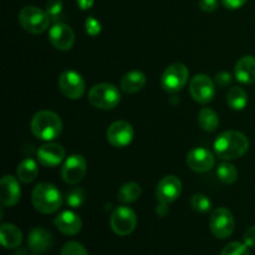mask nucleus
Listing matches in <instances>:
<instances>
[{
	"mask_svg": "<svg viewBox=\"0 0 255 255\" xmlns=\"http://www.w3.org/2000/svg\"><path fill=\"white\" fill-rule=\"evenodd\" d=\"M214 152L222 159H236L246 154L249 148V141L239 131L222 132L214 141Z\"/></svg>",
	"mask_w": 255,
	"mask_h": 255,
	"instance_id": "nucleus-1",
	"label": "nucleus"
},
{
	"mask_svg": "<svg viewBox=\"0 0 255 255\" xmlns=\"http://www.w3.org/2000/svg\"><path fill=\"white\" fill-rule=\"evenodd\" d=\"M31 131L36 138L42 141H52L61 134L62 121L52 111H39L31 120Z\"/></svg>",
	"mask_w": 255,
	"mask_h": 255,
	"instance_id": "nucleus-2",
	"label": "nucleus"
},
{
	"mask_svg": "<svg viewBox=\"0 0 255 255\" xmlns=\"http://www.w3.org/2000/svg\"><path fill=\"white\" fill-rule=\"evenodd\" d=\"M31 201L32 206L37 212L42 214H52L61 207L62 196L54 184L42 182L32 191Z\"/></svg>",
	"mask_w": 255,
	"mask_h": 255,
	"instance_id": "nucleus-3",
	"label": "nucleus"
},
{
	"mask_svg": "<svg viewBox=\"0 0 255 255\" xmlns=\"http://www.w3.org/2000/svg\"><path fill=\"white\" fill-rule=\"evenodd\" d=\"M121 101L119 89L112 84H97L90 90L89 102L96 109L112 110Z\"/></svg>",
	"mask_w": 255,
	"mask_h": 255,
	"instance_id": "nucleus-4",
	"label": "nucleus"
},
{
	"mask_svg": "<svg viewBox=\"0 0 255 255\" xmlns=\"http://www.w3.org/2000/svg\"><path fill=\"white\" fill-rule=\"evenodd\" d=\"M19 22L25 31L39 35L46 31L50 17L46 11L36 6H25L19 12Z\"/></svg>",
	"mask_w": 255,
	"mask_h": 255,
	"instance_id": "nucleus-5",
	"label": "nucleus"
},
{
	"mask_svg": "<svg viewBox=\"0 0 255 255\" xmlns=\"http://www.w3.org/2000/svg\"><path fill=\"white\" fill-rule=\"evenodd\" d=\"M188 77L189 71L186 65L177 62V64L169 65L164 70L161 77V85L164 91L174 94V92L181 91L186 86Z\"/></svg>",
	"mask_w": 255,
	"mask_h": 255,
	"instance_id": "nucleus-6",
	"label": "nucleus"
},
{
	"mask_svg": "<svg viewBox=\"0 0 255 255\" xmlns=\"http://www.w3.org/2000/svg\"><path fill=\"white\" fill-rule=\"evenodd\" d=\"M111 228L117 236L126 237L134 231L137 226V216L128 207H117L111 214Z\"/></svg>",
	"mask_w": 255,
	"mask_h": 255,
	"instance_id": "nucleus-7",
	"label": "nucleus"
},
{
	"mask_svg": "<svg viewBox=\"0 0 255 255\" xmlns=\"http://www.w3.org/2000/svg\"><path fill=\"white\" fill-rule=\"evenodd\" d=\"M209 227L214 237L227 239L234 232V217L227 208H217L212 212Z\"/></svg>",
	"mask_w": 255,
	"mask_h": 255,
	"instance_id": "nucleus-8",
	"label": "nucleus"
},
{
	"mask_svg": "<svg viewBox=\"0 0 255 255\" xmlns=\"http://www.w3.org/2000/svg\"><path fill=\"white\" fill-rule=\"evenodd\" d=\"M85 87H86V85H85L84 79L79 72L74 71V70H67L60 75L59 89L67 99H81L85 94Z\"/></svg>",
	"mask_w": 255,
	"mask_h": 255,
	"instance_id": "nucleus-9",
	"label": "nucleus"
},
{
	"mask_svg": "<svg viewBox=\"0 0 255 255\" xmlns=\"http://www.w3.org/2000/svg\"><path fill=\"white\" fill-rule=\"evenodd\" d=\"M189 92L194 101L206 105L213 100L216 95V86L207 75L198 74L192 77L189 82Z\"/></svg>",
	"mask_w": 255,
	"mask_h": 255,
	"instance_id": "nucleus-10",
	"label": "nucleus"
},
{
	"mask_svg": "<svg viewBox=\"0 0 255 255\" xmlns=\"http://www.w3.org/2000/svg\"><path fill=\"white\" fill-rule=\"evenodd\" d=\"M87 171L86 159L80 154H72L65 161L61 168V177L67 184H76L85 177Z\"/></svg>",
	"mask_w": 255,
	"mask_h": 255,
	"instance_id": "nucleus-11",
	"label": "nucleus"
},
{
	"mask_svg": "<svg viewBox=\"0 0 255 255\" xmlns=\"http://www.w3.org/2000/svg\"><path fill=\"white\" fill-rule=\"evenodd\" d=\"M134 136L133 127L127 121H116L107 129V141L116 148L128 146Z\"/></svg>",
	"mask_w": 255,
	"mask_h": 255,
	"instance_id": "nucleus-12",
	"label": "nucleus"
},
{
	"mask_svg": "<svg viewBox=\"0 0 255 255\" xmlns=\"http://www.w3.org/2000/svg\"><path fill=\"white\" fill-rule=\"evenodd\" d=\"M49 41L55 49L60 51H69L75 44V34L69 25L64 22H55L49 31Z\"/></svg>",
	"mask_w": 255,
	"mask_h": 255,
	"instance_id": "nucleus-13",
	"label": "nucleus"
},
{
	"mask_svg": "<svg viewBox=\"0 0 255 255\" xmlns=\"http://www.w3.org/2000/svg\"><path fill=\"white\" fill-rule=\"evenodd\" d=\"M182 192V182L178 177L169 174L163 177L157 186L156 196L158 202L169 204L176 201Z\"/></svg>",
	"mask_w": 255,
	"mask_h": 255,
	"instance_id": "nucleus-14",
	"label": "nucleus"
},
{
	"mask_svg": "<svg viewBox=\"0 0 255 255\" xmlns=\"http://www.w3.org/2000/svg\"><path fill=\"white\" fill-rule=\"evenodd\" d=\"M214 163H216V159L213 154L208 149L202 148V147L193 148L187 154V166L194 172L204 173V172L211 171L214 167Z\"/></svg>",
	"mask_w": 255,
	"mask_h": 255,
	"instance_id": "nucleus-15",
	"label": "nucleus"
},
{
	"mask_svg": "<svg viewBox=\"0 0 255 255\" xmlns=\"http://www.w3.org/2000/svg\"><path fill=\"white\" fill-rule=\"evenodd\" d=\"M36 157L44 167H56L64 161L65 149L61 144L45 143L37 149Z\"/></svg>",
	"mask_w": 255,
	"mask_h": 255,
	"instance_id": "nucleus-16",
	"label": "nucleus"
},
{
	"mask_svg": "<svg viewBox=\"0 0 255 255\" xmlns=\"http://www.w3.org/2000/svg\"><path fill=\"white\" fill-rule=\"evenodd\" d=\"M21 196L19 182L12 176H4L0 181V202L5 207H12Z\"/></svg>",
	"mask_w": 255,
	"mask_h": 255,
	"instance_id": "nucleus-17",
	"label": "nucleus"
},
{
	"mask_svg": "<svg viewBox=\"0 0 255 255\" xmlns=\"http://www.w3.org/2000/svg\"><path fill=\"white\" fill-rule=\"evenodd\" d=\"M54 244L52 234L45 228H34L27 236V247L34 253H45Z\"/></svg>",
	"mask_w": 255,
	"mask_h": 255,
	"instance_id": "nucleus-18",
	"label": "nucleus"
},
{
	"mask_svg": "<svg viewBox=\"0 0 255 255\" xmlns=\"http://www.w3.org/2000/svg\"><path fill=\"white\" fill-rule=\"evenodd\" d=\"M56 228L65 236H76L82 228L81 218L71 211H64L55 218Z\"/></svg>",
	"mask_w": 255,
	"mask_h": 255,
	"instance_id": "nucleus-19",
	"label": "nucleus"
},
{
	"mask_svg": "<svg viewBox=\"0 0 255 255\" xmlns=\"http://www.w3.org/2000/svg\"><path fill=\"white\" fill-rule=\"evenodd\" d=\"M234 75L242 84L251 85L255 82V57L252 55L242 57L234 67Z\"/></svg>",
	"mask_w": 255,
	"mask_h": 255,
	"instance_id": "nucleus-20",
	"label": "nucleus"
},
{
	"mask_svg": "<svg viewBox=\"0 0 255 255\" xmlns=\"http://www.w3.org/2000/svg\"><path fill=\"white\" fill-rule=\"evenodd\" d=\"M0 242L2 247L14 249L20 247L22 242V233L14 224H1L0 227Z\"/></svg>",
	"mask_w": 255,
	"mask_h": 255,
	"instance_id": "nucleus-21",
	"label": "nucleus"
},
{
	"mask_svg": "<svg viewBox=\"0 0 255 255\" xmlns=\"http://www.w3.org/2000/svg\"><path fill=\"white\" fill-rule=\"evenodd\" d=\"M146 75L142 71L134 70V71H129L121 79V89L124 90L126 94H136L139 90H142L146 85Z\"/></svg>",
	"mask_w": 255,
	"mask_h": 255,
	"instance_id": "nucleus-22",
	"label": "nucleus"
},
{
	"mask_svg": "<svg viewBox=\"0 0 255 255\" xmlns=\"http://www.w3.org/2000/svg\"><path fill=\"white\" fill-rule=\"evenodd\" d=\"M39 174L37 163L31 158H25L17 167V178L24 183H31Z\"/></svg>",
	"mask_w": 255,
	"mask_h": 255,
	"instance_id": "nucleus-23",
	"label": "nucleus"
},
{
	"mask_svg": "<svg viewBox=\"0 0 255 255\" xmlns=\"http://www.w3.org/2000/svg\"><path fill=\"white\" fill-rule=\"evenodd\" d=\"M227 102L231 109L236 110V111H242L248 105V95L242 87L234 86L229 90L228 95H227Z\"/></svg>",
	"mask_w": 255,
	"mask_h": 255,
	"instance_id": "nucleus-24",
	"label": "nucleus"
},
{
	"mask_svg": "<svg viewBox=\"0 0 255 255\" xmlns=\"http://www.w3.org/2000/svg\"><path fill=\"white\" fill-rule=\"evenodd\" d=\"M198 124L203 131L214 132L219 126L218 115L211 109H202L198 115Z\"/></svg>",
	"mask_w": 255,
	"mask_h": 255,
	"instance_id": "nucleus-25",
	"label": "nucleus"
},
{
	"mask_svg": "<svg viewBox=\"0 0 255 255\" xmlns=\"http://www.w3.org/2000/svg\"><path fill=\"white\" fill-rule=\"evenodd\" d=\"M141 187L134 182H128L124 184L119 191V199L122 203H133L141 196Z\"/></svg>",
	"mask_w": 255,
	"mask_h": 255,
	"instance_id": "nucleus-26",
	"label": "nucleus"
},
{
	"mask_svg": "<svg viewBox=\"0 0 255 255\" xmlns=\"http://www.w3.org/2000/svg\"><path fill=\"white\" fill-rule=\"evenodd\" d=\"M217 174L224 184H233L238 178V171L229 162H223V163L219 164L218 168H217Z\"/></svg>",
	"mask_w": 255,
	"mask_h": 255,
	"instance_id": "nucleus-27",
	"label": "nucleus"
},
{
	"mask_svg": "<svg viewBox=\"0 0 255 255\" xmlns=\"http://www.w3.org/2000/svg\"><path fill=\"white\" fill-rule=\"evenodd\" d=\"M192 208L196 212H199V213H207V212L211 211L212 208V202L206 194L203 193H196L193 197H192Z\"/></svg>",
	"mask_w": 255,
	"mask_h": 255,
	"instance_id": "nucleus-28",
	"label": "nucleus"
},
{
	"mask_svg": "<svg viewBox=\"0 0 255 255\" xmlns=\"http://www.w3.org/2000/svg\"><path fill=\"white\" fill-rule=\"evenodd\" d=\"M85 202V192L81 188H72L66 194V203L71 208H80Z\"/></svg>",
	"mask_w": 255,
	"mask_h": 255,
	"instance_id": "nucleus-29",
	"label": "nucleus"
},
{
	"mask_svg": "<svg viewBox=\"0 0 255 255\" xmlns=\"http://www.w3.org/2000/svg\"><path fill=\"white\" fill-rule=\"evenodd\" d=\"M45 11L49 15L50 20L55 22H60L59 20L61 19L62 11H64V5H62L61 0H50L46 4V10Z\"/></svg>",
	"mask_w": 255,
	"mask_h": 255,
	"instance_id": "nucleus-30",
	"label": "nucleus"
},
{
	"mask_svg": "<svg viewBox=\"0 0 255 255\" xmlns=\"http://www.w3.org/2000/svg\"><path fill=\"white\" fill-rule=\"evenodd\" d=\"M221 255H251V253H249V249L246 244L233 242V243H229L224 247Z\"/></svg>",
	"mask_w": 255,
	"mask_h": 255,
	"instance_id": "nucleus-31",
	"label": "nucleus"
},
{
	"mask_svg": "<svg viewBox=\"0 0 255 255\" xmlns=\"http://www.w3.org/2000/svg\"><path fill=\"white\" fill-rule=\"evenodd\" d=\"M61 255H89L86 248L79 242H67L61 249Z\"/></svg>",
	"mask_w": 255,
	"mask_h": 255,
	"instance_id": "nucleus-32",
	"label": "nucleus"
},
{
	"mask_svg": "<svg viewBox=\"0 0 255 255\" xmlns=\"http://www.w3.org/2000/svg\"><path fill=\"white\" fill-rule=\"evenodd\" d=\"M85 30L90 36H97L101 32V24L94 16H89L85 21Z\"/></svg>",
	"mask_w": 255,
	"mask_h": 255,
	"instance_id": "nucleus-33",
	"label": "nucleus"
},
{
	"mask_svg": "<svg viewBox=\"0 0 255 255\" xmlns=\"http://www.w3.org/2000/svg\"><path fill=\"white\" fill-rule=\"evenodd\" d=\"M233 79L228 71H221L216 75V84L219 87H227L232 84Z\"/></svg>",
	"mask_w": 255,
	"mask_h": 255,
	"instance_id": "nucleus-34",
	"label": "nucleus"
},
{
	"mask_svg": "<svg viewBox=\"0 0 255 255\" xmlns=\"http://www.w3.org/2000/svg\"><path fill=\"white\" fill-rule=\"evenodd\" d=\"M199 7L206 12H212L218 7V0H199Z\"/></svg>",
	"mask_w": 255,
	"mask_h": 255,
	"instance_id": "nucleus-35",
	"label": "nucleus"
},
{
	"mask_svg": "<svg viewBox=\"0 0 255 255\" xmlns=\"http://www.w3.org/2000/svg\"><path fill=\"white\" fill-rule=\"evenodd\" d=\"M244 244L247 247L254 248L255 247V227H251L244 233Z\"/></svg>",
	"mask_w": 255,
	"mask_h": 255,
	"instance_id": "nucleus-36",
	"label": "nucleus"
},
{
	"mask_svg": "<svg viewBox=\"0 0 255 255\" xmlns=\"http://www.w3.org/2000/svg\"><path fill=\"white\" fill-rule=\"evenodd\" d=\"M247 1H248V0H222L224 6H226L227 9H231V10L239 9V7L243 6Z\"/></svg>",
	"mask_w": 255,
	"mask_h": 255,
	"instance_id": "nucleus-37",
	"label": "nucleus"
},
{
	"mask_svg": "<svg viewBox=\"0 0 255 255\" xmlns=\"http://www.w3.org/2000/svg\"><path fill=\"white\" fill-rule=\"evenodd\" d=\"M95 0H77V5L81 10H87L90 7H92Z\"/></svg>",
	"mask_w": 255,
	"mask_h": 255,
	"instance_id": "nucleus-38",
	"label": "nucleus"
},
{
	"mask_svg": "<svg viewBox=\"0 0 255 255\" xmlns=\"http://www.w3.org/2000/svg\"><path fill=\"white\" fill-rule=\"evenodd\" d=\"M167 206H168V204L162 203V202H159V204L157 206V213H158L161 217H164L167 213H168V208H167Z\"/></svg>",
	"mask_w": 255,
	"mask_h": 255,
	"instance_id": "nucleus-39",
	"label": "nucleus"
},
{
	"mask_svg": "<svg viewBox=\"0 0 255 255\" xmlns=\"http://www.w3.org/2000/svg\"><path fill=\"white\" fill-rule=\"evenodd\" d=\"M32 255H37V254H32Z\"/></svg>",
	"mask_w": 255,
	"mask_h": 255,
	"instance_id": "nucleus-40",
	"label": "nucleus"
}]
</instances>
